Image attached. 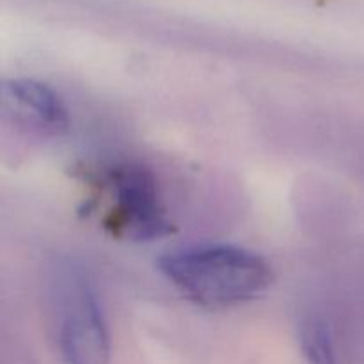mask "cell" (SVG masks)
<instances>
[{
  "label": "cell",
  "instance_id": "5",
  "mask_svg": "<svg viewBox=\"0 0 364 364\" xmlns=\"http://www.w3.org/2000/svg\"><path fill=\"white\" fill-rule=\"evenodd\" d=\"M299 345L308 364H338L333 331L320 315H308L299 326Z\"/></svg>",
  "mask_w": 364,
  "mask_h": 364
},
{
  "label": "cell",
  "instance_id": "1",
  "mask_svg": "<svg viewBox=\"0 0 364 364\" xmlns=\"http://www.w3.org/2000/svg\"><path fill=\"white\" fill-rule=\"evenodd\" d=\"M160 272L185 299L206 309H226L262 295L272 283L270 265L235 245H194L160 258Z\"/></svg>",
  "mask_w": 364,
  "mask_h": 364
},
{
  "label": "cell",
  "instance_id": "2",
  "mask_svg": "<svg viewBox=\"0 0 364 364\" xmlns=\"http://www.w3.org/2000/svg\"><path fill=\"white\" fill-rule=\"evenodd\" d=\"M53 336L66 364H109L110 340L103 311L84 272L57 270L52 283Z\"/></svg>",
  "mask_w": 364,
  "mask_h": 364
},
{
  "label": "cell",
  "instance_id": "4",
  "mask_svg": "<svg viewBox=\"0 0 364 364\" xmlns=\"http://www.w3.org/2000/svg\"><path fill=\"white\" fill-rule=\"evenodd\" d=\"M4 107L25 127L41 134L59 135L68 128V110L60 96L36 80H11L2 89Z\"/></svg>",
  "mask_w": 364,
  "mask_h": 364
},
{
  "label": "cell",
  "instance_id": "3",
  "mask_svg": "<svg viewBox=\"0 0 364 364\" xmlns=\"http://www.w3.org/2000/svg\"><path fill=\"white\" fill-rule=\"evenodd\" d=\"M105 194V228L132 240H153L171 231L166 206L148 169L135 164H116L100 174Z\"/></svg>",
  "mask_w": 364,
  "mask_h": 364
}]
</instances>
